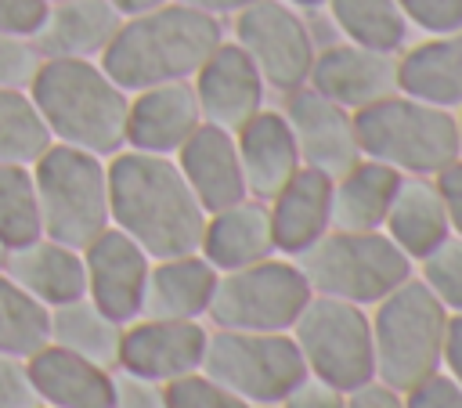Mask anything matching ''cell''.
I'll return each instance as SVG.
<instances>
[{"label":"cell","instance_id":"obj_1","mask_svg":"<svg viewBox=\"0 0 462 408\" xmlns=\"http://www.w3.org/2000/svg\"><path fill=\"white\" fill-rule=\"evenodd\" d=\"M108 166V217L152 260L199 253L206 209L180 177L173 155L119 148Z\"/></svg>","mask_w":462,"mask_h":408},{"label":"cell","instance_id":"obj_2","mask_svg":"<svg viewBox=\"0 0 462 408\" xmlns=\"http://www.w3.org/2000/svg\"><path fill=\"white\" fill-rule=\"evenodd\" d=\"M220 40V18L166 0L141 14H126L108 47L97 54V65L108 72L116 87L134 94L144 87L191 79Z\"/></svg>","mask_w":462,"mask_h":408},{"label":"cell","instance_id":"obj_3","mask_svg":"<svg viewBox=\"0 0 462 408\" xmlns=\"http://www.w3.org/2000/svg\"><path fill=\"white\" fill-rule=\"evenodd\" d=\"M29 97L58 144L101 159L126 148L130 94L116 87L94 58H43L29 83Z\"/></svg>","mask_w":462,"mask_h":408},{"label":"cell","instance_id":"obj_4","mask_svg":"<svg viewBox=\"0 0 462 408\" xmlns=\"http://www.w3.org/2000/svg\"><path fill=\"white\" fill-rule=\"evenodd\" d=\"M375 379L408 394L440 372V350L448 332V311L422 278H404L368 311Z\"/></svg>","mask_w":462,"mask_h":408},{"label":"cell","instance_id":"obj_5","mask_svg":"<svg viewBox=\"0 0 462 408\" xmlns=\"http://www.w3.org/2000/svg\"><path fill=\"white\" fill-rule=\"evenodd\" d=\"M354 134L365 159L386 162L408 177H433L458 159L455 112L426 105L401 90L357 108Z\"/></svg>","mask_w":462,"mask_h":408},{"label":"cell","instance_id":"obj_6","mask_svg":"<svg viewBox=\"0 0 462 408\" xmlns=\"http://www.w3.org/2000/svg\"><path fill=\"white\" fill-rule=\"evenodd\" d=\"M32 181L47 238L83 249L112 224L108 166L101 155L51 141V148L32 162Z\"/></svg>","mask_w":462,"mask_h":408},{"label":"cell","instance_id":"obj_7","mask_svg":"<svg viewBox=\"0 0 462 408\" xmlns=\"http://www.w3.org/2000/svg\"><path fill=\"white\" fill-rule=\"evenodd\" d=\"M310 292L350 300L357 307L379 303L390 289L411 278V260L386 238V231H336L328 227L310 249L292 256Z\"/></svg>","mask_w":462,"mask_h":408},{"label":"cell","instance_id":"obj_8","mask_svg":"<svg viewBox=\"0 0 462 408\" xmlns=\"http://www.w3.org/2000/svg\"><path fill=\"white\" fill-rule=\"evenodd\" d=\"M202 372L253 408H274L307 376V365L292 332L213 329L206 339Z\"/></svg>","mask_w":462,"mask_h":408},{"label":"cell","instance_id":"obj_9","mask_svg":"<svg viewBox=\"0 0 462 408\" xmlns=\"http://www.w3.org/2000/svg\"><path fill=\"white\" fill-rule=\"evenodd\" d=\"M289 332L300 347L307 376H318L343 394L375 379L368 307L314 292Z\"/></svg>","mask_w":462,"mask_h":408},{"label":"cell","instance_id":"obj_10","mask_svg":"<svg viewBox=\"0 0 462 408\" xmlns=\"http://www.w3.org/2000/svg\"><path fill=\"white\" fill-rule=\"evenodd\" d=\"M310 285L296 260H260L238 271H224L217 278L206 318L213 329H242V332H289L300 311L310 300Z\"/></svg>","mask_w":462,"mask_h":408},{"label":"cell","instance_id":"obj_11","mask_svg":"<svg viewBox=\"0 0 462 408\" xmlns=\"http://www.w3.org/2000/svg\"><path fill=\"white\" fill-rule=\"evenodd\" d=\"M235 43L253 58L263 83L289 94L307 83L314 65V40L307 22L285 0H256L235 14Z\"/></svg>","mask_w":462,"mask_h":408},{"label":"cell","instance_id":"obj_12","mask_svg":"<svg viewBox=\"0 0 462 408\" xmlns=\"http://www.w3.org/2000/svg\"><path fill=\"white\" fill-rule=\"evenodd\" d=\"M209 329L202 321L180 318H134L123 325L119 343V368L137 379L170 383L177 376L199 372L206 354Z\"/></svg>","mask_w":462,"mask_h":408},{"label":"cell","instance_id":"obj_13","mask_svg":"<svg viewBox=\"0 0 462 408\" xmlns=\"http://www.w3.org/2000/svg\"><path fill=\"white\" fill-rule=\"evenodd\" d=\"M282 116L296 137L303 166H314L336 181L361 159L357 134H354V112L328 101L314 87L303 83V87L289 90Z\"/></svg>","mask_w":462,"mask_h":408},{"label":"cell","instance_id":"obj_14","mask_svg":"<svg viewBox=\"0 0 462 408\" xmlns=\"http://www.w3.org/2000/svg\"><path fill=\"white\" fill-rule=\"evenodd\" d=\"M79 253H83V271H87V300L123 325L134 321L141 314V296H144L152 256L112 224L97 238H90Z\"/></svg>","mask_w":462,"mask_h":408},{"label":"cell","instance_id":"obj_15","mask_svg":"<svg viewBox=\"0 0 462 408\" xmlns=\"http://www.w3.org/2000/svg\"><path fill=\"white\" fill-rule=\"evenodd\" d=\"M191 90H195L202 123H213L235 134L245 119H253L263 108L267 83L253 65V58L235 40H220L217 51L191 76Z\"/></svg>","mask_w":462,"mask_h":408},{"label":"cell","instance_id":"obj_16","mask_svg":"<svg viewBox=\"0 0 462 408\" xmlns=\"http://www.w3.org/2000/svg\"><path fill=\"white\" fill-rule=\"evenodd\" d=\"M307 87L343 105L346 112H357L397 90V58L357 43H336L314 54Z\"/></svg>","mask_w":462,"mask_h":408},{"label":"cell","instance_id":"obj_17","mask_svg":"<svg viewBox=\"0 0 462 408\" xmlns=\"http://www.w3.org/2000/svg\"><path fill=\"white\" fill-rule=\"evenodd\" d=\"M173 162L206 213H217V209H227L235 202L249 199L235 134L224 126L199 123L195 134L173 152Z\"/></svg>","mask_w":462,"mask_h":408},{"label":"cell","instance_id":"obj_18","mask_svg":"<svg viewBox=\"0 0 462 408\" xmlns=\"http://www.w3.org/2000/svg\"><path fill=\"white\" fill-rule=\"evenodd\" d=\"M202 123L191 79H173L130 94L126 105V148L173 155Z\"/></svg>","mask_w":462,"mask_h":408},{"label":"cell","instance_id":"obj_19","mask_svg":"<svg viewBox=\"0 0 462 408\" xmlns=\"http://www.w3.org/2000/svg\"><path fill=\"white\" fill-rule=\"evenodd\" d=\"M267 217L274 249L289 260L300 256L332 227V177L314 166H300L278 195L267 199Z\"/></svg>","mask_w":462,"mask_h":408},{"label":"cell","instance_id":"obj_20","mask_svg":"<svg viewBox=\"0 0 462 408\" xmlns=\"http://www.w3.org/2000/svg\"><path fill=\"white\" fill-rule=\"evenodd\" d=\"M4 274L22 292H29L36 303H43L47 311L87 296L83 253L65 246V242H54L47 235H40V238H32L18 249H7Z\"/></svg>","mask_w":462,"mask_h":408},{"label":"cell","instance_id":"obj_21","mask_svg":"<svg viewBox=\"0 0 462 408\" xmlns=\"http://www.w3.org/2000/svg\"><path fill=\"white\" fill-rule=\"evenodd\" d=\"M29 376L40 404L51 408H112L116 401V372L101 368L65 347L43 343L29 357Z\"/></svg>","mask_w":462,"mask_h":408},{"label":"cell","instance_id":"obj_22","mask_svg":"<svg viewBox=\"0 0 462 408\" xmlns=\"http://www.w3.org/2000/svg\"><path fill=\"white\" fill-rule=\"evenodd\" d=\"M235 144H238L245 191L260 202L278 195V188L303 166L296 137H292L285 116L274 108H260L253 119H245L235 130Z\"/></svg>","mask_w":462,"mask_h":408},{"label":"cell","instance_id":"obj_23","mask_svg":"<svg viewBox=\"0 0 462 408\" xmlns=\"http://www.w3.org/2000/svg\"><path fill=\"white\" fill-rule=\"evenodd\" d=\"M217 278H220V271L202 253H180V256L152 260L137 318L202 321L209 311Z\"/></svg>","mask_w":462,"mask_h":408},{"label":"cell","instance_id":"obj_24","mask_svg":"<svg viewBox=\"0 0 462 408\" xmlns=\"http://www.w3.org/2000/svg\"><path fill=\"white\" fill-rule=\"evenodd\" d=\"M199 253H202L220 274L274 256L278 249H274V235H271L267 202H260V199H242V202H235V206H227V209L206 213V227H202Z\"/></svg>","mask_w":462,"mask_h":408},{"label":"cell","instance_id":"obj_25","mask_svg":"<svg viewBox=\"0 0 462 408\" xmlns=\"http://www.w3.org/2000/svg\"><path fill=\"white\" fill-rule=\"evenodd\" d=\"M123 14L112 0H58L47 7L32 43L40 58H94L116 36Z\"/></svg>","mask_w":462,"mask_h":408},{"label":"cell","instance_id":"obj_26","mask_svg":"<svg viewBox=\"0 0 462 408\" xmlns=\"http://www.w3.org/2000/svg\"><path fill=\"white\" fill-rule=\"evenodd\" d=\"M397 90L437 108H462V29L404 51L397 58Z\"/></svg>","mask_w":462,"mask_h":408},{"label":"cell","instance_id":"obj_27","mask_svg":"<svg viewBox=\"0 0 462 408\" xmlns=\"http://www.w3.org/2000/svg\"><path fill=\"white\" fill-rule=\"evenodd\" d=\"M383 231L411 264L430 256L451 235V224H448V213H444L433 177H408V173L401 177L390 213L383 220Z\"/></svg>","mask_w":462,"mask_h":408},{"label":"cell","instance_id":"obj_28","mask_svg":"<svg viewBox=\"0 0 462 408\" xmlns=\"http://www.w3.org/2000/svg\"><path fill=\"white\" fill-rule=\"evenodd\" d=\"M404 173L386 162L357 159L343 177L332 181V227L336 231H383L390 202Z\"/></svg>","mask_w":462,"mask_h":408},{"label":"cell","instance_id":"obj_29","mask_svg":"<svg viewBox=\"0 0 462 408\" xmlns=\"http://www.w3.org/2000/svg\"><path fill=\"white\" fill-rule=\"evenodd\" d=\"M47 343L65 347L101 368H119V343H123V321L108 318L97 303L87 296L51 307L47 311Z\"/></svg>","mask_w":462,"mask_h":408},{"label":"cell","instance_id":"obj_30","mask_svg":"<svg viewBox=\"0 0 462 408\" xmlns=\"http://www.w3.org/2000/svg\"><path fill=\"white\" fill-rule=\"evenodd\" d=\"M332 22L346 36V43L393 54L404 47L408 22L397 7V0H325Z\"/></svg>","mask_w":462,"mask_h":408},{"label":"cell","instance_id":"obj_31","mask_svg":"<svg viewBox=\"0 0 462 408\" xmlns=\"http://www.w3.org/2000/svg\"><path fill=\"white\" fill-rule=\"evenodd\" d=\"M40 235H43V224H40L32 166L0 162V242L4 249H18Z\"/></svg>","mask_w":462,"mask_h":408},{"label":"cell","instance_id":"obj_32","mask_svg":"<svg viewBox=\"0 0 462 408\" xmlns=\"http://www.w3.org/2000/svg\"><path fill=\"white\" fill-rule=\"evenodd\" d=\"M51 130L43 126L29 90L0 87V162L32 166L51 148Z\"/></svg>","mask_w":462,"mask_h":408},{"label":"cell","instance_id":"obj_33","mask_svg":"<svg viewBox=\"0 0 462 408\" xmlns=\"http://www.w3.org/2000/svg\"><path fill=\"white\" fill-rule=\"evenodd\" d=\"M47 343V307L0 271V354L29 357Z\"/></svg>","mask_w":462,"mask_h":408},{"label":"cell","instance_id":"obj_34","mask_svg":"<svg viewBox=\"0 0 462 408\" xmlns=\"http://www.w3.org/2000/svg\"><path fill=\"white\" fill-rule=\"evenodd\" d=\"M419 278L444 303L448 314H462V238L448 235L430 256L419 260Z\"/></svg>","mask_w":462,"mask_h":408},{"label":"cell","instance_id":"obj_35","mask_svg":"<svg viewBox=\"0 0 462 408\" xmlns=\"http://www.w3.org/2000/svg\"><path fill=\"white\" fill-rule=\"evenodd\" d=\"M162 394H166V404L170 408H253L249 401H242L238 394H231L227 386H220L202 368L162 383Z\"/></svg>","mask_w":462,"mask_h":408},{"label":"cell","instance_id":"obj_36","mask_svg":"<svg viewBox=\"0 0 462 408\" xmlns=\"http://www.w3.org/2000/svg\"><path fill=\"white\" fill-rule=\"evenodd\" d=\"M40 61H43V58H40V51H36L32 40L0 32V87L29 90V83H32Z\"/></svg>","mask_w":462,"mask_h":408},{"label":"cell","instance_id":"obj_37","mask_svg":"<svg viewBox=\"0 0 462 408\" xmlns=\"http://www.w3.org/2000/svg\"><path fill=\"white\" fill-rule=\"evenodd\" d=\"M408 25L440 36L451 29H462V0H397Z\"/></svg>","mask_w":462,"mask_h":408},{"label":"cell","instance_id":"obj_38","mask_svg":"<svg viewBox=\"0 0 462 408\" xmlns=\"http://www.w3.org/2000/svg\"><path fill=\"white\" fill-rule=\"evenodd\" d=\"M36 386L29 376V361L18 354H0V408H36Z\"/></svg>","mask_w":462,"mask_h":408},{"label":"cell","instance_id":"obj_39","mask_svg":"<svg viewBox=\"0 0 462 408\" xmlns=\"http://www.w3.org/2000/svg\"><path fill=\"white\" fill-rule=\"evenodd\" d=\"M274 408H346V394L318 376H303Z\"/></svg>","mask_w":462,"mask_h":408},{"label":"cell","instance_id":"obj_40","mask_svg":"<svg viewBox=\"0 0 462 408\" xmlns=\"http://www.w3.org/2000/svg\"><path fill=\"white\" fill-rule=\"evenodd\" d=\"M47 0H0V32L32 40L47 18Z\"/></svg>","mask_w":462,"mask_h":408},{"label":"cell","instance_id":"obj_41","mask_svg":"<svg viewBox=\"0 0 462 408\" xmlns=\"http://www.w3.org/2000/svg\"><path fill=\"white\" fill-rule=\"evenodd\" d=\"M112 408H170V404H166L162 383L116 372V401H112Z\"/></svg>","mask_w":462,"mask_h":408},{"label":"cell","instance_id":"obj_42","mask_svg":"<svg viewBox=\"0 0 462 408\" xmlns=\"http://www.w3.org/2000/svg\"><path fill=\"white\" fill-rule=\"evenodd\" d=\"M404 401H408V408H462V390L444 372H437L426 383H419L415 390H408Z\"/></svg>","mask_w":462,"mask_h":408},{"label":"cell","instance_id":"obj_43","mask_svg":"<svg viewBox=\"0 0 462 408\" xmlns=\"http://www.w3.org/2000/svg\"><path fill=\"white\" fill-rule=\"evenodd\" d=\"M433 184H437V191H440V202H444L451 235L462 238V159H455V162H448L440 173H433Z\"/></svg>","mask_w":462,"mask_h":408},{"label":"cell","instance_id":"obj_44","mask_svg":"<svg viewBox=\"0 0 462 408\" xmlns=\"http://www.w3.org/2000/svg\"><path fill=\"white\" fill-rule=\"evenodd\" d=\"M346 408H408L404 394L386 386L383 379H368L354 390H346Z\"/></svg>","mask_w":462,"mask_h":408},{"label":"cell","instance_id":"obj_45","mask_svg":"<svg viewBox=\"0 0 462 408\" xmlns=\"http://www.w3.org/2000/svg\"><path fill=\"white\" fill-rule=\"evenodd\" d=\"M440 372L462 390V314H451L448 318L444 350H440Z\"/></svg>","mask_w":462,"mask_h":408},{"label":"cell","instance_id":"obj_46","mask_svg":"<svg viewBox=\"0 0 462 408\" xmlns=\"http://www.w3.org/2000/svg\"><path fill=\"white\" fill-rule=\"evenodd\" d=\"M177 4H188V7L206 11V14H213V18H224V14H238L242 7H249V4H256V0H177Z\"/></svg>","mask_w":462,"mask_h":408},{"label":"cell","instance_id":"obj_47","mask_svg":"<svg viewBox=\"0 0 462 408\" xmlns=\"http://www.w3.org/2000/svg\"><path fill=\"white\" fill-rule=\"evenodd\" d=\"M116 4V11L126 18V14H141V11H148V7H159V4H166V0H112Z\"/></svg>","mask_w":462,"mask_h":408},{"label":"cell","instance_id":"obj_48","mask_svg":"<svg viewBox=\"0 0 462 408\" xmlns=\"http://www.w3.org/2000/svg\"><path fill=\"white\" fill-rule=\"evenodd\" d=\"M285 4H292V7H321L325 0H285Z\"/></svg>","mask_w":462,"mask_h":408},{"label":"cell","instance_id":"obj_49","mask_svg":"<svg viewBox=\"0 0 462 408\" xmlns=\"http://www.w3.org/2000/svg\"><path fill=\"white\" fill-rule=\"evenodd\" d=\"M455 123H458V159H462V116H455Z\"/></svg>","mask_w":462,"mask_h":408},{"label":"cell","instance_id":"obj_50","mask_svg":"<svg viewBox=\"0 0 462 408\" xmlns=\"http://www.w3.org/2000/svg\"><path fill=\"white\" fill-rule=\"evenodd\" d=\"M4 256H7V249H4V242H0V271H4Z\"/></svg>","mask_w":462,"mask_h":408},{"label":"cell","instance_id":"obj_51","mask_svg":"<svg viewBox=\"0 0 462 408\" xmlns=\"http://www.w3.org/2000/svg\"><path fill=\"white\" fill-rule=\"evenodd\" d=\"M36 408H51V404H36Z\"/></svg>","mask_w":462,"mask_h":408},{"label":"cell","instance_id":"obj_52","mask_svg":"<svg viewBox=\"0 0 462 408\" xmlns=\"http://www.w3.org/2000/svg\"><path fill=\"white\" fill-rule=\"evenodd\" d=\"M47 4H58V0H47Z\"/></svg>","mask_w":462,"mask_h":408}]
</instances>
